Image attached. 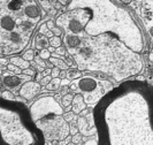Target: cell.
I'll use <instances>...</instances> for the list:
<instances>
[{
  "instance_id": "d6a6232c",
  "label": "cell",
  "mask_w": 153,
  "mask_h": 145,
  "mask_svg": "<svg viewBox=\"0 0 153 145\" xmlns=\"http://www.w3.org/2000/svg\"><path fill=\"white\" fill-rule=\"evenodd\" d=\"M146 76L150 80H153V66H149L146 69Z\"/></svg>"
},
{
  "instance_id": "f6af8a7d",
  "label": "cell",
  "mask_w": 153,
  "mask_h": 145,
  "mask_svg": "<svg viewBox=\"0 0 153 145\" xmlns=\"http://www.w3.org/2000/svg\"><path fill=\"white\" fill-rule=\"evenodd\" d=\"M45 145H52V142H46Z\"/></svg>"
},
{
  "instance_id": "7c38bea8",
  "label": "cell",
  "mask_w": 153,
  "mask_h": 145,
  "mask_svg": "<svg viewBox=\"0 0 153 145\" xmlns=\"http://www.w3.org/2000/svg\"><path fill=\"white\" fill-rule=\"evenodd\" d=\"M71 106H73V112L75 113V114H81L83 111H84L86 106H88V104L85 103V99L84 97H83V94H81V93H76L75 96H74V100H73V104H71Z\"/></svg>"
},
{
  "instance_id": "cb8c5ba5",
  "label": "cell",
  "mask_w": 153,
  "mask_h": 145,
  "mask_svg": "<svg viewBox=\"0 0 153 145\" xmlns=\"http://www.w3.org/2000/svg\"><path fill=\"white\" fill-rule=\"evenodd\" d=\"M76 115L73 111H69V112H65V114H63V117H65V120L69 122V121H73L75 117H76Z\"/></svg>"
},
{
  "instance_id": "f546056e",
  "label": "cell",
  "mask_w": 153,
  "mask_h": 145,
  "mask_svg": "<svg viewBox=\"0 0 153 145\" xmlns=\"http://www.w3.org/2000/svg\"><path fill=\"white\" fill-rule=\"evenodd\" d=\"M22 74L28 75V76H35V75H36V71L31 68H27V69H23Z\"/></svg>"
},
{
  "instance_id": "f35d334b",
  "label": "cell",
  "mask_w": 153,
  "mask_h": 145,
  "mask_svg": "<svg viewBox=\"0 0 153 145\" xmlns=\"http://www.w3.org/2000/svg\"><path fill=\"white\" fill-rule=\"evenodd\" d=\"M84 145H99V144H98V139H97V141H88Z\"/></svg>"
},
{
  "instance_id": "836d02e7",
  "label": "cell",
  "mask_w": 153,
  "mask_h": 145,
  "mask_svg": "<svg viewBox=\"0 0 153 145\" xmlns=\"http://www.w3.org/2000/svg\"><path fill=\"white\" fill-rule=\"evenodd\" d=\"M52 31H53V33L55 35V36H61L62 35V28H60V27H54L53 29H52Z\"/></svg>"
},
{
  "instance_id": "b9f144b4",
  "label": "cell",
  "mask_w": 153,
  "mask_h": 145,
  "mask_svg": "<svg viewBox=\"0 0 153 145\" xmlns=\"http://www.w3.org/2000/svg\"><path fill=\"white\" fill-rule=\"evenodd\" d=\"M55 50H56V48L53 47V46H48V51H50L51 53H54V52H55Z\"/></svg>"
},
{
  "instance_id": "ee69618b",
  "label": "cell",
  "mask_w": 153,
  "mask_h": 145,
  "mask_svg": "<svg viewBox=\"0 0 153 145\" xmlns=\"http://www.w3.org/2000/svg\"><path fill=\"white\" fill-rule=\"evenodd\" d=\"M149 31H150V35H151V36L153 37V27H151V28H150V30H149Z\"/></svg>"
},
{
  "instance_id": "4316f807",
  "label": "cell",
  "mask_w": 153,
  "mask_h": 145,
  "mask_svg": "<svg viewBox=\"0 0 153 145\" xmlns=\"http://www.w3.org/2000/svg\"><path fill=\"white\" fill-rule=\"evenodd\" d=\"M52 78H53V77H52V75H47V76H44V77H43V80H42L39 83L42 84V86H46L47 84H48L50 82H51V81H52Z\"/></svg>"
},
{
  "instance_id": "9c48e42d",
  "label": "cell",
  "mask_w": 153,
  "mask_h": 145,
  "mask_svg": "<svg viewBox=\"0 0 153 145\" xmlns=\"http://www.w3.org/2000/svg\"><path fill=\"white\" fill-rule=\"evenodd\" d=\"M42 91V84L37 81H28L23 84L19 90V96H21L23 99L32 100L37 97Z\"/></svg>"
},
{
  "instance_id": "d6986e66",
  "label": "cell",
  "mask_w": 153,
  "mask_h": 145,
  "mask_svg": "<svg viewBox=\"0 0 153 145\" xmlns=\"http://www.w3.org/2000/svg\"><path fill=\"white\" fill-rule=\"evenodd\" d=\"M62 45V39L60 38V36H55L54 35L53 37L50 38V46H53L55 48L60 47Z\"/></svg>"
},
{
  "instance_id": "ab89813d",
  "label": "cell",
  "mask_w": 153,
  "mask_h": 145,
  "mask_svg": "<svg viewBox=\"0 0 153 145\" xmlns=\"http://www.w3.org/2000/svg\"><path fill=\"white\" fill-rule=\"evenodd\" d=\"M60 78H67V70H61L60 73Z\"/></svg>"
},
{
  "instance_id": "44dd1931",
  "label": "cell",
  "mask_w": 153,
  "mask_h": 145,
  "mask_svg": "<svg viewBox=\"0 0 153 145\" xmlns=\"http://www.w3.org/2000/svg\"><path fill=\"white\" fill-rule=\"evenodd\" d=\"M23 58L25 59V60H28V61H32V60H35V51L33 50H31V48H28L24 53H23V55H22Z\"/></svg>"
},
{
  "instance_id": "5bb4252c",
  "label": "cell",
  "mask_w": 153,
  "mask_h": 145,
  "mask_svg": "<svg viewBox=\"0 0 153 145\" xmlns=\"http://www.w3.org/2000/svg\"><path fill=\"white\" fill-rule=\"evenodd\" d=\"M10 62L16 65L17 67H20L22 70L23 69L30 68V61L25 60L23 57L22 58H21V57H12V58H10Z\"/></svg>"
},
{
  "instance_id": "e575fe53",
  "label": "cell",
  "mask_w": 153,
  "mask_h": 145,
  "mask_svg": "<svg viewBox=\"0 0 153 145\" xmlns=\"http://www.w3.org/2000/svg\"><path fill=\"white\" fill-rule=\"evenodd\" d=\"M46 24H47V27L50 28V30H52L54 27L56 25V23H55V21H53V20H48L47 22H46Z\"/></svg>"
},
{
  "instance_id": "3957f363",
  "label": "cell",
  "mask_w": 153,
  "mask_h": 145,
  "mask_svg": "<svg viewBox=\"0 0 153 145\" xmlns=\"http://www.w3.org/2000/svg\"><path fill=\"white\" fill-rule=\"evenodd\" d=\"M84 35V33H83ZM82 36V44L68 50L81 70H99L116 81H123L142 70V60L124 43L111 35Z\"/></svg>"
},
{
  "instance_id": "83f0119b",
  "label": "cell",
  "mask_w": 153,
  "mask_h": 145,
  "mask_svg": "<svg viewBox=\"0 0 153 145\" xmlns=\"http://www.w3.org/2000/svg\"><path fill=\"white\" fill-rule=\"evenodd\" d=\"M54 53L59 54V55H65V54H67V47H65V46H60V47H58L56 50H55V52Z\"/></svg>"
},
{
  "instance_id": "8fae6325",
  "label": "cell",
  "mask_w": 153,
  "mask_h": 145,
  "mask_svg": "<svg viewBox=\"0 0 153 145\" xmlns=\"http://www.w3.org/2000/svg\"><path fill=\"white\" fill-rule=\"evenodd\" d=\"M63 42H65L67 50H75L82 44V36L76 35V33H71V32H66V35L63 37Z\"/></svg>"
},
{
  "instance_id": "484cf974",
  "label": "cell",
  "mask_w": 153,
  "mask_h": 145,
  "mask_svg": "<svg viewBox=\"0 0 153 145\" xmlns=\"http://www.w3.org/2000/svg\"><path fill=\"white\" fill-rule=\"evenodd\" d=\"M48 31H50V28L47 27V24H46V23H43V24L39 27V29H38L39 33H42V35H45V36H47Z\"/></svg>"
},
{
  "instance_id": "e0dca14e",
  "label": "cell",
  "mask_w": 153,
  "mask_h": 145,
  "mask_svg": "<svg viewBox=\"0 0 153 145\" xmlns=\"http://www.w3.org/2000/svg\"><path fill=\"white\" fill-rule=\"evenodd\" d=\"M73 100H74V96H73L71 93L63 94V96H62V98H61V105L66 108V107L70 106V105L73 104Z\"/></svg>"
},
{
  "instance_id": "277c9868",
  "label": "cell",
  "mask_w": 153,
  "mask_h": 145,
  "mask_svg": "<svg viewBox=\"0 0 153 145\" xmlns=\"http://www.w3.org/2000/svg\"><path fill=\"white\" fill-rule=\"evenodd\" d=\"M42 16L37 0H0L1 54L23 51Z\"/></svg>"
},
{
  "instance_id": "ffe728a7",
  "label": "cell",
  "mask_w": 153,
  "mask_h": 145,
  "mask_svg": "<svg viewBox=\"0 0 153 145\" xmlns=\"http://www.w3.org/2000/svg\"><path fill=\"white\" fill-rule=\"evenodd\" d=\"M7 70H9V71H12V73H14V74H16V75H20V74H22V69L20 68V67H17L16 65H14V63H12V62H9L7 65Z\"/></svg>"
},
{
  "instance_id": "7402d4cb",
  "label": "cell",
  "mask_w": 153,
  "mask_h": 145,
  "mask_svg": "<svg viewBox=\"0 0 153 145\" xmlns=\"http://www.w3.org/2000/svg\"><path fill=\"white\" fill-rule=\"evenodd\" d=\"M1 98H2V99H7V100H16V97L14 96V93L10 91V90L1 92Z\"/></svg>"
},
{
  "instance_id": "f1b7e54d",
  "label": "cell",
  "mask_w": 153,
  "mask_h": 145,
  "mask_svg": "<svg viewBox=\"0 0 153 145\" xmlns=\"http://www.w3.org/2000/svg\"><path fill=\"white\" fill-rule=\"evenodd\" d=\"M60 73H61V69L59 68V67H54L52 68V77L55 78V77H60Z\"/></svg>"
},
{
  "instance_id": "4dcf8cb0",
  "label": "cell",
  "mask_w": 153,
  "mask_h": 145,
  "mask_svg": "<svg viewBox=\"0 0 153 145\" xmlns=\"http://www.w3.org/2000/svg\"><path fill=\"white\" fill-rule=\"evenodd\" d=\"M82 136H83V134H81V132H77L76 135H74L73 136V143H75V144L79 143L82 141Z\"/></svg>"
},
{
  "instance_id": "7a4b0ae2",
  "label": "cell",
  "mask_w": 153,
  "mask_h": 145,
  "mask_svg": "<svg viewBox=\"0 0 153 145\" xmlns=\"http://www.w3.org/2000/svg\"><path fill=\"white\" fill-rule=\"evenodd\" d=\"M84 27V35H111L134 52L144 50V37L132 16L112 0H70L65 7Z\"/></svg>"
},
{
  "instance_id": "d4e9b609",
  "label": "cell",
  "mask_w": 153,
  "mask_h": 145,
  "mask_svg": "<svg viewBox=\"0 0 153 145\" xmlns=\"http://www.w3.org/2000/svg\"><path fill=\"white\" fill-rule=\"evenodd\" d=\"M35 61H36V65H37V66H39V67H43V68L46 69L47 62H46V60L42 59V58L39 57V54L37 55V57H35Z\"/></svg>"
},
{
  "instance_id": "60d3db41",
  "label": "cell",
  "mask_w": 153,
  "mask_h": 145,
  "mask_svg": "<svg viewBox=\"0 0 153 145\" xmlns=\"http://www.w3.org/2000/svg\"><path fill=\"white\" fill-rule=\"evenodd\" d=\"M59 1L61 2V4H62V5H63V6H65V7H66V6H67V5H68V4H69V1H68V0H59Z\"/></svg>"
},
{
  "instance_id": "d590c367",
  "label": "cell",
  "mask_w": 153,
  "mask_h": 145,
  "mask_svg": "<svg viewBox=\"0 0 153 145\" xmlns=\"http://www.w3.org/2000/svg\"><path fill=\"white\" fill-rule=\"evenodd\" d=\"M9 62H10V59H6L5 57L1 58V66H7Z\"/></svg>"
},
{
  "instance_id": "7bdbcfd3",
  "label": "cell",
  "mask_w": 153,
  "mask_h": 145,
  "mask_svg": "<svg viewBox=\"0 0 153 145\" xmlns=\"http://www.w3.org/2000/svg\"><path fill=\"white\" fill-rule=\"evenodd\" d=\"M121 2H123V4H126V5H129V4H131V1L132 0H120Z\"/></svg>"
},
{
  "instance_id": "5b68a950",
  "label": "cell",
  "mask_w": 153,
  "mask_h": 145,
  "mask_svg": "<svg viewBox=\"0 0 153 145\" xmlns=\"http://www.w3.org/2000/svg\"><path fill=\"white\" fill-rule=\"evenodd\" d=\"M0 132L1 145H45L47 142L35 122L30 108L19 100L1 98Z\"/></svg>"
},
{
  "instance_id": "9a60e30c",
  "label": "cell",
  "mask_w": 153,
  "mask_h": 145,
  "mask_svg": "<svg viewBox=\"0 0 153 145\" xmlns=\"http://www.w3.org/2000/svg\"><path fill=\"white\" fill-rule=\"evenodd\" d=\"M54 65V67H59L61 70H68L69 69V65L63 59H60V58H55V57H51L48 59Z\"/></svg>"
},
{
  "instance_id": "1f68e13d",
  "label": "cell",
  "mask_w": 153,
  "mask_h": 145,
  "mask_svg": "<svg viewBox=\"0 0 153 145\" xmlns=\"http://www.w3.org/2000/svg\"><path fill=\"white\" fill-rule=\"evenodd\" d=\"M77 132H79V129H78V126H74V124H70V135L74 136L76 135Z\"/></svg>"
},
{
  "instance_id": "ba28073f",
  "label": "cell",
  "mask_w": 153,
  "mask_h": 145,
  "mask_svg": "<svg viewBox=\"0 0 153 145\" xmlns=\"http://www.w3.org/2000/svg\"><path fill=\"white\" fill-rule=\"evenodd\" d=\"M31 77L32 76H28L24 74L16 75V74L8 70V73H5V71L1 73V82L4 84V86H6L8 90L15 91L19 88H21L25 82L30 81Z\"/></svg>"
},
{
  "instance_id": "603a6c76",
  "label": "cell",
  "mask_w": 153,
  "mask_h": 145,
  "mask_svg": "<svg viewBox=\"0 0 153 145\" xmlns=\"http://www.w3.org/2000/svg\"><path fill=\"white\" fill-rule=\"evenodd\" d=\"M39 57H40L42 59H44V60H48V59L52 57V53L48 51V48H44V50H42V51L39 52Z\"/></svg>"
},
{
  "instance_id": "52a82bcc",
  "label": "cell",
  "mask_w": 153,
  "mask_h": 145,
  "mask_svg": "<svg viewBox=\"0 0 153 145\" xmlns=\"http://www.w3.org/2000/svg\"><path fill=\"white\" fill-rule=\"evenodd\" d=\"M113 88L114 86L111 82H108L106 80H99L90 75L74 80L69 85V89L71 91L83 94L85 103L89 106H92L94 104L97 105L101 100V98Z\"/></svg>"
},
{
  "instance_id": "8992f818",
  "label": "cell",
  "mask_w": 153,
  "mask_h": 145,
  "mask_svg": "<svg viewBox=\"0 0 153 145\" xmlns=\"http://www.w3.org/2000/svg\"><path fill=\"white\" fill-rule=\"evenodd\" d=\"M36 124L44 132L47 142L62 141L70 135V126L65 120L63 106L53 96H43L30 106Z\"/></svg>"
},
{
  "instance_id": "ac0fdd59",
  "label": "cell",
  "mask_w": 153,
  "mask_h": 145,
  "mask_svg": "<svg viewBox=\"0 0 153 145\" xmlns=\"http://www.w3.org/2000/svg\"><path fill=\"white\" fill-rule=\"evenodd\" d=\"M79 77H82V73L79 70H76V69L74 68L67 70V78H69V80H73L74 81V80H77Z\"/></svg>"
},
{
  "instance_id": "bcb514c9",
  "label": "cell",
  "mask_w": 153,
  "mask_h": 145,
  "mask_svg": "<svg viewBox=\"0 0 153 145\" xmlns=\"http://www.w3.org/2000/svg\"><path fill=\"white\" fill-rule=\"evenodd\" d=\"M67 145H76V144H75V143H73V142H70V143H69V144H67Z\"/></svg>"
},
{
  "instance_id": "30bf717a",
  "label": "cell",
  "mask_w": 153,
  "mask_h": 145,
  "mask_svg": "<svg viewBox=\"0 0 153 145\" xmlns=\"http://www.w3.org/2000/svg\"><path fill=\"white\" fill-rule=\"evenodd\" d=\"M77 126L79 132L83 134V136H93L97 134V128L92 127L86 116H78L77 117Z\"/></svg>"
},
{
  "instance_id": "2e32d148",
  "label": "cell",
  "mask_w": 153,
  "mask_h": 145,
  "mask_svg": "<svg viewBox=\"0 0 153 145\" xmlns=\"http://www.w3.org/2000/svg\"><path fill=\"white\" fill-rule=\"evenodd\" d=\"M60 86H61V78L60 77H55V78H52V81L46 85V89L48 91H56Z\"/></svg>"
},
{
  "instance_id": "6da1fadb",
  "label": "cell",
  "mask_w": 153,
  "mask_h": 145,
  "mask_svg": "<svg viewBox=\"0 0 153 145\" xmlns=\"http://www.w3.org/2000/svg\"><path fill=\"white\" fill-rule=\"evenodd\" d=\"M93 114L99 145H153V86L146 81L113 88Z\"/></svg>"
},
{
  "instance_id": "74e56055",
  "label": "cell",
  "mask_w": 153,
  "mask_h": 145,
  "mask_svg": "<svg viewBox=\"0 0 153 145\" xmlns=\"http://www.w3.org/2000/svg\"><path fill=\"white\" fill-rule=\"evenodd\" d=\"M43 77H44L43 73H39V71H38V74L36 75V77H35V78H36V81H37V82H40V81L43 80Z\"/></svg>"
},
{
  "instance_id": "8d00e7d4",
  "label": "cell",
  "mask_w": 153,
  "mask_h": 145,
  "mask_svg": "<svg viewBox=\"0 0 153 145\" xmlns=\"http://www.w3.org/2000/svg\"><path fill=\"white\" fill-rule=\"evenodd\" d=\"M70 85V80L69 78H62L61 80V86H66V85Z\"/></svg>"
},
{
  "instance_id": "4fadbf2b",
  "label": "cell",
  "mask_w": 153,
  "mask_h": 145,
  "mask_svg": "<svg viewBox=\"0 0 153 145\" xmlns=\"http://www.w3.org/2000/svg\"><path fill=\"white\" fill-rule=\"evenodd\" d=\"M48 46H50V38L45 35H42L38 32L36 35L35 39H33V42H32V47L35 50L42 51L44 48H48Z\"/></svg>"
}]
</instances>
